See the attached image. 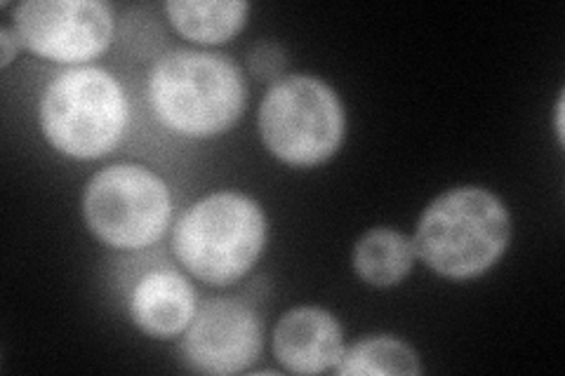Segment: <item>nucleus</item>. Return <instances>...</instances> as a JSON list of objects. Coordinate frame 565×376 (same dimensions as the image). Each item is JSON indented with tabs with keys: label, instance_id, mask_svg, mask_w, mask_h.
I'll return each mask as SVG.
<instances>
[{
	"label": "nucleus",
	"instance_id": "nucleus-6",
	"mask_svg": "<svg viewBox=\"0 0 565 376\" xmlns=\"http://www.w3.org/2000/svg\"><path fill=\"white\" fill-rule=\"evenodd\" d=\"M83 214L104 245L145 249L161 240L170 226V189L161 176L141 165H111L87 184Z\"/></svg>",
	"mask_w": 565,
	"mask_h": 376
},
{
	"label": "nucleus",
	"instance_id": "nucleus-7",
	"mask_svg": "<svg viewBox=\"0 0 565 376\" xmlns=\"http://www.w3.org/2000/svg\"><path fill=\"white\" fill-rule=\"evenodd\" d=\"M20 43L50 62L83 64L114 39V14L99 0H26L14 10Z\"/></svg>",
	"mask_w": 565,
	"mask_h": 376
},
{
	"label": "nucleus",
	"instance_id": "nucleus-11",
	"mask_svg": "<svg viewBox=\"0 0 565 376\" xmlns=\"http://www.w3.org/2000/svg\"><path fill=\"white\" fill-rule=\"evenodd\" d=\"M166 12L184 39L217 45L232 41L243 29L250 6L241 0H170Z\"/></svg>",
	"mask_w": 565,
	"mask_h": 376
},
{
	"label": "nucleus",
	"instance_id": "nucleus-3",
	"mask_svg": "<svg viewBox=\"0 0 565 376\" xmlns=\"http://www.w3.org/2000/svg\"><path fill=\"white\" fill-rule=\"evenodd\" d=\"M267 245V219L243 193L220 191L184 212L172 249L191 276L210 284L241 280Z\"/></svg>",
	"mask_w": 565,
	"mask_h": 376
},
{
	"label": "nucleus",
	"instance_id": "nucleus-15",
	"mask_svg": "<svg viewBox=\"0 0 565 376\" xmlns=\"http://www.w3.org/2000/svg\"><path fill=\"white\" fill-rule=\"evenodd\" d=\"M20 39H17V33H14V29H0V47H3V52H0V66H10V62L17 57V50H20Z\"/></svg>",
	"mask_w": 565,
	"mask_h": 376
},
{
	"label": "nucleus",
	"instance_id": "nucleus-13",
	"mask_svg": "<svg viewBox=\"0 0 565 376\" xmlns=\"http://www.w3.org/2000/svg\"><path fill=\"white\" fill-rule=\"evenodd\" d=\"M340 376H413L422 374L417 353L396 336H367L363 342L344 348L334 365Z\"/></svg>",
	"mask_w": 565,
	"mask_h": 376
},
{
	"label": "nucleus",
	"instance_id": "nucleus-9",
	"mask_svg": "<svg viewBox=\"0 0 565 376\" xmlns=\"http://www.w3.org/2000/svg\"><path fill=\"white\" fill-rule=\"evenodd\" d=\"M278 363L295 374L334 369L344 353L338 318L316 307H299L280 318L274 332Z\"/></svg>",
	"mask_w": 565,
	"mask_h": 376
},
{
	"label": "nucleus",
	"instance_id": "nucleus-12",
	"mask_svg": "<svg viewBox=\"0 0 565 376\" xmlns=\"http://www.w3.org/2000/svg\"><path fill=\"white\" fill-rule=\"evenodd\" d=\"M415 243L394 228H373L353 247V268L373 288H392L411 273Z\"/></svg>",
	"mask_w": 565,
	"mask_h": 376
},
{
	"label": "nucleus",
	"instance_id": "nucleus-4",
	"mask_svg": "<svg viewBox=\"0 0 565 376\" xmlns=\"http://www.w3.org/2000/svg\"><path fill=\"white\" fill-rule=\"evenodd\" d=\"M128 125L120 83L95 66L66 68L41 99V130L60 153L78 160L102 158L118 147Z\"/></svg>",
	"mask_w": 565,
	"mask_h": 376
},
{
	"label": "nucleus",
	"instance_id": "nucleus-14",
	"mask_svg": "<svg viewBox=\"0 0 565 376\" xmlns=\"http://www.w3.org/2000/svg\"><path fill=\"white\" fill-rule=\"evenodd\" d=\"M286 50L276 43H259L250 52V71L262 80H280L286 71Z\"/></svg>",
	"mask_w": 565,
	"mask_h": 376
},
{
	"label": "nucleus",
	"instance_id": "nucleus-8",
	"mask_svg": "<svg viewBox=\"0 0 565 376\" xmlns=\"http://www.w3.org/2000/svg\"><path fill=\"white\" fill-rule=\"evenodd\" d=\"M180 351L193 372L217 376L245 372L262 351L259 320L236 299L207 301L186 327Z\"/></svg>",
	"mask_w": 565,
	"mask_h": 376
},
{
	"label": "nucleus",
	"instance_id": "nucleus-10",
	"mask_svg": "<svg viewBox=\"0 0 565 376\" xmlns=\"http://www.w3.org/2000/svg\"><path fill=\"white\" fill-rule=\"evenodd\" d=\"M196 311L191 282L172 268L141 276L130 294V318L149 336L168 339L186 332Z\"/></svg>",
	"mask_w": 565,
	"mask_h": 376
},
{
	"label": "nucleus",
	"instance_id": "nucleus-2",
	"mask_svg": "<svg viewBox=\"0 0 565 376\" xmlns=\"http://www.w3.org/2000/svg\"><path fill=\"white\" fill-rule=\"evenodd\" d=\"M509 240L511 219L498 195L479 186H459L424 210L415 253L438 276L467 280L498 264Z\"/></svg>",
	"mask_w": 565,
	"mask_h": 376
},
{
	"label": "nucleus",
	"instance_id": "nucleus-5",
	"mask_svg": "<svg viewBox=\"0 0 565 376\" xmlns=\"http://www.w3.org/2000/svg\"><path fill=\"white\" fill-rule=\"evenodd\" d=\"M257 122L264 147L295 168L326 163L340 151L347 130L340 97L313 76L276 80L264 95Z\"/></svg>",
	"mask_w": 565,
	"mask_h": 376
},
{
	"label": "nucleus",
	"instance_id": "nucleus-16",
	"mask_svg": "<svg viewBox=\"0 0 565 376\" xmlns=\"http://www.w3.org/2000/svg\"><path fill=\"white\" fill-rule=\"evenodd\" d=\"M556 135L563 141V99L556 106Z\"/></svg>",
	"mask_w": 565,
	"mask_h": 376
},
{
	"label": "nucleus",
	"instance_id": "nucleus-1",
	"mask_svg": "<svg viewBox=\"0 0 565 376\" xmlns=\"http://www.w3.org/2000/svg\"><path fill=\"white\" fill-rule=\"evenodd\" d=\"M149 104L168 130L205 139L226 132L245 106L241 68L222 55L177 50L149 74Z\"/></svg>",
	"mask_w": 565,
	"mask_h": 376
}]
</instances>
